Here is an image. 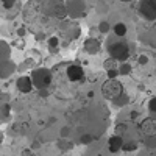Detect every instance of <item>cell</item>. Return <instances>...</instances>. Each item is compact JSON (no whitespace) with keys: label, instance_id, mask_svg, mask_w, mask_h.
I'll return each instance as SVG.
<instances>
[{"label":"cell","instance_id":"obj_1","mask_svg":"<svg viewBox=\"0 0 156 156\" xmlns=\"http://www.w3.org/2000/svg\"><path fill=\"white\" fill-rule=\"evenodd\" d=\"M66 14V6L61 0H30L23 8V20L39 34L53 30Z\"/></svg>","mask_w":156,"mask_h":156},{"label":"cell","instance_id":"obj_2","mask_svg":"<svg viewBox=\"0 0 156 156\" xmlns=\"http://www.w3.org/2000/svg\"><path fill=\"white\" fill-rule=\"evenodd\" d=\"M122 92H123V86L117 80L108 78V80L101 84V95L108 100H115L117 97L122 95Z\"/></svg>","mask_w":156,"mask_h":156},{"label":"cell","instance_id":"obj_3","mask_svg":"<svg viewBox=\"0 0 156 156\" xmlns=\"http://www.w3.org/2000/svg\"><path fill=\"white\" fill-rule=\"evenodd\" d=\"M31 80L34 87L37 89H45L51 83V72L48 69H36L31 73Z\"/></svg>","mask_w":156,"mask_h":156},{"label":"cell","instance_id":"obj_4","mask_svg":"<svg viewBox=\"0 0 156 156\" xmlns=\"http://www.w3.org/2000/svg\"><path fill=\"white\" fill-rule=\"evenodd\" d=\"M108 51L114 61H120V62H123L129 56V47L125 42H112L109 45Z\"/></svg>","mask_w":156,"mask_h":156},{"label":"cell","instance_id":"obj_5","mask_svg":"<svg viewBox=\"0 0 156 156\" xmlns=\"http://www.w3.org/2000/svg\"><path fill=\"white\" fill-rule=\"evenodd\" d=\"M139 14L147 20H156V0H140Z\"/></svg>","mask_w":156,"mask_h":156},{"label":"cell","instance_id":"obj_6","mask_svg":"<svg viewBox=\"0 0 156 156\" xmlns=\"http://www.w3.org/2000/svg\"><path fill=\"white\" fill-rule=\"evenodd\" d=\"M67 78L70 81L76 83V81H83L84 80V70L81 66H76V64H72V66L67 67Z\"/></svg>","mask_w":156,"mask_h":156},{"label":"cell","instance_id":"obj_7","mask_svg":"<svg viewBox=\"0 0 156 156\" xmlns=\"http://www.w3.org/2000/svg\"><path fill=\"white\" fill-rule=\"evenodd\" d=\"M140 131L148 137H154L156 136V120L153 119H145L140 123Z\"/></svg>","mask_w":156,"mask_h":156},{"label":"cell","instance_id":"obj_8","mask_svg":"<svg viewBox=\"0 0 156 156\" xmlns=\"http://www.w3.org/2000/svg\"><path fill=\"white\" fill-rule=\"evenodd\" d=\"M16 84H17V89L20 90V92H23V94L31 92V89H33V86H34L31 76H20Z\"/></svg>","mask_w":156,"mask_h":156},{"label":"cell","instance_id":"obj_9","mask_svg":"<svg viewBox=\"0 0 156 156\" xmlns=\"http://www.w3.org/2000/svg\"><path fill=\"white\" fill-rule=\"evenodd\" d=\"M123 144H125V142H123L122 136L115 134V136L109 137V140H108V150H109L111 153H117L119 150L123 148Z\"/></svg>","mask_w":156,"mask_h":156},{"label":"cell","instance_id":"obj_10","mask_svg":"<svg viewBox=\"0 0 156 156\" xmlns=\"http://www.w3.org/2000/svg\"><path fill=\"white\" fill-rule=\"evenodd\" d=\"M84 50L87 51L89 55H95L100 51V42L97 41V39H87V41L84 42Z\"/></svg>","mask_w":156,"mask_h":156},{"label":"cell","instance_id":"obj_11","mask_svg":"<svg viewBox=\"0 0 156 156\" xmlns=\"http://www.w3.org/2000/svg\"><path fill=\"white\" fill-rule=\"evenodd\" d=\"M58 45H59V39L56 36H51L48 39V50L51 53H55V51H58Z\"/></svg>","mask_w":156,"mask_h":156},{"label":"cell","instance_id":"obj_12","mask_svg":"<svg viewBox=\"0 0 156 156\" xmlns=\"http://www.w3.org/2000/svg\"><path fill=\"white\" fill-rule=\"evenodd\" d=\"M114 33L117 34V36H125L126 34V25L125 23H122V22H119V23H115L114 25Z\"/></svg>","mask_w":156,"mask_h":156},{"label":"cell","instance_id":"obj_13","mask_svg":"<svg viewBox=\"0 0 156 156\" xmlns=\"http://www.w3.org/2000/svg\"><path fill=\"white\" fill-rule=\"evenodd\" d=\"M136 148H137V144H136V142H125L122 150H125V151H134Z\"/></svg>","mask_w":156,"mask_h":156},{"label":"cell","instance_id":"obj_14","mask_svg":"<svg viewBox=\"0 0 156 156\" xmlns=\"http://www.w3.org/2000/svg\"><path fill=\"white\" fill-rule=\"evenodd\" d=\"M119 72H120V75H128L129 72H131V66L126 64V62H123L120 66V69H119Z\"/></svg>","mask_w":156,"mask_h":156},{"label":"cell","instance_id":"obj_15","mask_svg":"<svg viewBox=\"0 0 156 156\" xmlns=\"http://www.w3.org/2000/svg\"><path fill=\"white\" fill-rule=\"evenodd\" d=\"M98 30H100L101 33H108V30H109V23H108L106 20L100 22V27H98Z\"/></svg>","mask_w":156,"mask_h":156},{"label":"cell","instance_id":"obj_16","mask_svg":"<svg viewBox=\"0 0 156 156\" xmlns=\"http://www.w3.org/2000/svg\"><path fill=\"white\" fill-rule=\"evenodd\" d=\"M106 73H108V78H111V80H115V76H117V75H120V72H119V70H115V69H109Z\"/></svg>","mask_w":156,"mask_h":156},{"label":"cell","instance_id":"obj_17","mask_svg":"<svg viewBox=\"0 0 156 156\" xmlns=\"http://www.w3.org/2000/svg\"><path fill=\"white\" fill-rule=\"evenodd\" d=\"M148 109L151 112H156V97H153L150 101H148Z\"/></svg>","mask_w":156,"mask_h":156},{"label":"cell","instance_id":"obj_18","mask_svg":"<svg viewBox=\"0 0 156 156\" xmlns=\"http://www.w3.org/2000/svg\"><path fill=\"white\" fill-rule=\"evenodd\" d=\"M8 112H9V106L3 103V105H2V119H5V114L8 115Z\"/></svg>","mask_w":156,"mask_h":156},{"label":"cell","instance_id":"obj_19","mask_svg":"<svg viewBox=\"0 0 156 156\" xmlns=\"http://www.w3.org/2000/svg\"><path fill=\"white\" fill-rule=\"evenodd\" d=\"M14 2H16V0H2V3H3L5 8H11L12 5H14Z\"/></svg>","mask_w":156,"mask_h":156},{"label":"cell","instance_id":"obj_20","mask_svg":"<svg viewBox=\"0 0 156 156\" xmlns=\"http://www.w3.org/2000/svg\"><path fill=\"white\" fill-rule=\"evenodd\" d=\"M147 62H148V56H145V55H140L139 56V64L144 66V64H147Z\"/></svg>","mask_w":156,"mask_h":156},{"label":"cell","instance_id":"obj_21","mask_svg":"<svg viewBox=\"0 0 156 156\" xmlns=\"http://www.w3.org/2000/svg\"><path fill=\"white\" fill-rule=\"evenodd\" d=\"M125 129H126V126H125V125H120V126H117V134L120 136V133H123Z\"/></svg>","mask_w":156,"mask_h":156},{"label":"cell","instance_id":"obj_22","mask_svg":"<svg viewBox=\"0 0 156 156\" xmlns=\"http://www.w3.org/2000/svg\"><path fill=\"white\" fill-rule=\"evenodd\" d=\"M90 140H92V137H90V136H84V137H81V142H83V144H87V142H90Z\"/></svg>","mask_w":156,"mask_h":156},{"label":"cell","instance_id":"obj_23","mask_svg":"<svg viewBox=\"0 0 156 156\" xmlns=\"http://www.w3.org/2000/svg\"><path fill=\"white\" fill-rule=\"evenodd\" d=\"M120 2H131V0H120Z\"/></svg>","mask_w":156,"mask_h":156}]
</instances>
